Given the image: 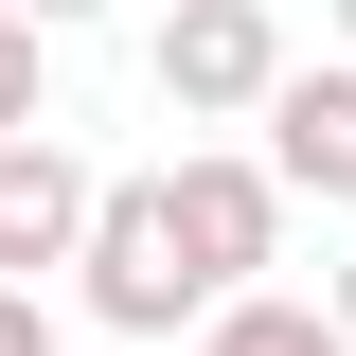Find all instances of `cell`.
<instances>
[{"label": "cell", "instance_id": "5", "mask_svg": "<svg viewBox=\"0 0 356 356\" xmlns=\"http://www.w3.org/2000/svg\"><path fill=\"white\" fill-rule=\"evenodd\" d=\"M214 356H356V339H321V321H303V303H250V321H232V339H214Z\"/></svg>", "mask_w": 356, "mask_h": 356}, {"label": "cell", "instance_id": "7", "mask_svg": "<svg viewBox=\"0 0 356 356\" xmlns=\"http://www.w3.org/2000/svg\"><path fill=\"white\" fill-rule=\"evenodd\" d=\"M0 125H18V36H0Z\"/></svg>", "mask_w": 356, "mask_h": 356}, {"label": "cell", "instance_id": "2", "mask_svg": "<svg viewBox=\"0 0 356 356\" xmlns=\"http://www.w3.org/2000/svg\"><path fill=\"white\" fill-rule=\"evenodd\" d=\"M89 232V196H72V161H18V143H0V267H54Z\"/></svg>", "mask_w": 356, "mask_h": 356}, {"label": "cell", "instance_id": "4", "mask_svg": "<svg viewBox=\"0 0 356 356\" xmlns=\"http://www.w3.org/2000/svg\"><path fill=\"white\" fill-rule=\"evenodd\" d=\"M285 161H303V178H356V72L285 89Z\"/></svg>", "mask_w": 356, "mask_h": 356}, {"label": "cell", "instance_id": "1", "mask_svg": "<svg viewBox=\"0 0 356 356\" xmlns=\"http://www.w3.org/2000/svg\"><path fill=\"white\" fill-rule=\"evenodd\" d=\"M250 232H267V196L250 178H178V196H107V303L125 321H178L214 267H250Z\"/></svg>", "mask_w": 356, "mask_h": 356}, {"label": "cell", "instance_id": "6", "mask_svg": "<svg viewBox=\"0 0 356 356\" xmlns=\"http://www.w3.org/2000/svg\"><path fill=\"white\" fill-rule=\"evenodd\" d=\"M0 356H36V303H0Z\"/></svg>", "mask_w": 356, "mask_h": 356}, {"label": "cell", "instance_id": "3", "mask_svg": "<svg viewBox=\"0 0 356 356\" xmlns=\"http://www.w3.org/2000/svg\"><path fill=\"white\" fill-rule=\"evenodd\" d=\"M178 89H196V107H232V89H267V18L250 0H214V18H178V54H161Z\"/></svg>", "mask_w": 356, "mask_h": 356}]
</instances>
